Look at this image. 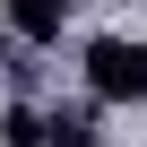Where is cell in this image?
<instances>
[{
    "label": "cell",
    "mask_w": 147,
    "mask_h": 147,
    "mask_svg": "<svg viewBox=\"0 0 147 147\" xmlns=\"http://www.w3.org/2000/svg\"><path fill=\"white\" fill-rule=\"evenodd\" d=\"M87 95H95V104H147V43L95 35V43H87Z\"/></svg>",
    "instance_id": "1"
},
{
    "label": "cell",
    "mask_w": 147,
    "mask_h": 147,
    "mask_svg": "<svg viewBox=\"0 0 147 147\" xmlns=\"http://www.w3.org/2000/svg\"><path fill=\"white\" fill-rule=\"evenodd\" d=\"M0 18L43 52V43H61V26H69V0H0Z\"/></svg>",
    "instance_id": "2"
},
{
    "label": "cell",
    "mask_w": 147,
    "mask_h": 147,
    "mask_svg": "<svg viewBox=\"0 0 147 147\" xmlns=\"http://www.w3.org/2000/svg\"><path fill=\"white\" fill-rule=\"evenodd\" d=\"M52 147H104L95 104H52Z\"/></svg>",
    "instance_id": "3"
},
{
    "label": "cell",
    "mask_w": 147,
    "mask_h": 147,
    "mask_svg": "<svg viewBox=\"0 0 147 147\" xmlns=\"http://www.w3.org/2000/svg\"><path fill=\"white\" fill-rule=\"evenodd\" d=\"M0 147H52V113L9 104V113H0Z\"/></svg>",
    "instance_id": "4"
}]
</instances>
